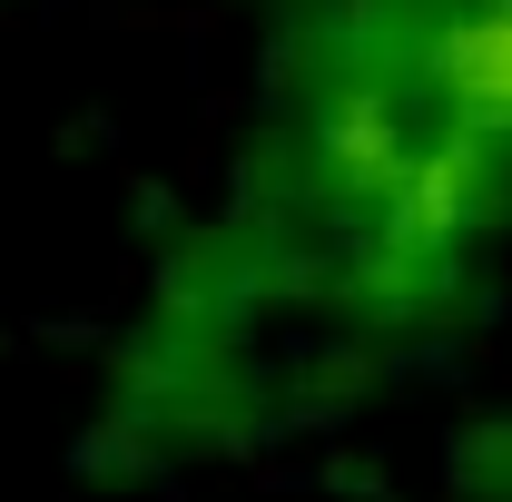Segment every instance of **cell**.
Returning <instances> with one entry per match:
<instances>
[{
	"instance_id": "1",
	"label": "cell",
	"mask_w": 512,
	"mask_h": 502,
	"mask_svg": "<svg viewBox=\"0 0 512 502\" xmlns=\"http://www.w3.org/2000/svg\"><path fill=\"white\" fill-rule=\"evenodd\" d=\"M453 79H463V89H473L483 109H503V119H512V10H503V20H483V30L463 40Z\"/></svg>"
}]
</instances>
